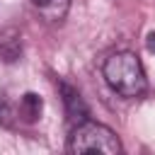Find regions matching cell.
Listing matches in <instances>:
<instances>
[{"mask_svg": "<svg viewBox=\"0 0 155 155\" xmlns=\"http://www.w3.org/2000/svg\"><path fill=\"white\" fill-rule=\"evenodd\" d=\"M19 58H22V34L17 29H2L0 31V61L17 63Z\"/></svg>", "mask_w": 155, "mask_h": 155, "instance_id": "obj_4", "label": "cell"}, {"mask_svg": "<svg viewBox=\"0 0 155 155\" xmlns=\"http://www.w3.org/2000/svg\"><path fill=\"white\" fill-rule=\"evenodd\" d=\"M15 116V111H12V107L5 102V99H0V124H5V126H12V119Z\"/></svg>", "mask_w": 155, "mask_h": 155, "instance_id": "obj_7", "label": "cell"}, {"mask_svg": "<svg viewBox=\"0 0 155 155\" xmlns=\"http://www.w3.org/2000/svg\"><path fill=\"white\" fill-rule=\"evenodd\" d=\"M31 5L46 22H63L70 10V0H31Z\"/></svg>", "mask_w": 155, "mask_h": 155, "instance_id": "obj_5", "label": "cell"}, {"mask_svg": "<svg viewBox=\"0 0 155 155\" xmlns=\"http://www.w3.org/2000/svg\"><path fill=\"white\" fill-rule=\"evenodd\" d=\"M145 46H148V51H150V53H155V31H153V34H148Z\"/></svg>", "mask_w": 155, "mask_h": 155, "instance_id": "obj_8", "label": "cell"}, {"mask_svg": "<svg viewBox=\"0 0 155 155\" xmlns=\"http://www.w3.org/2000/svg\"><path fill=\"white\" fill-rule=\"evenodd\" d=\"M61 94H63V102H65V114H68V121L70 124H80V121H85L87 119V107H85V102H82V97H80V92L73 87V85H68V82H63L61 80Z\"/></svg>", "mask_w": 155, "mask_h": 155, "instance_id": "obj_3", "label": "cell"}, {"mask_svg": "<svg viewBox=\"0 0 155 155\" xmlns=\"http://www.w3.org/2000/svg\"><path fill=\"white\" fill-rule=\"evenodd\" d=\"M70 153H104V155H119L121 153V140L111 128L97 121H80L68 140Z\"/></svg>", "mask_w": 155, "mask_h": 155, "instance_id": "obj_2", "label": "cell"}, {"mask_svg": "<svg viewBox=\"0 0 155 155\" xmlns=\"http://www.w3.org/2000/svg\"><path fill=\"white\" fill-rule=\"evenodd\" d=\"M41 109H44V102L36 92H27L19 102V114L27 119V121H36L41 116Z\"/></svg>", "mask_w": 155, "mask_h": 155, "instance_id": "obj_6", "label": "cell"}, {"mask_svg": "<svg viewBox=\"0 0 155 155\" xmlns=\"http://www.w3.org/2000/svg\"><path fill=\"white\" fill-rule=\"evenodd\" d=\"M102 75H104L107 85L116 94L128 97V99L143 97L145 90H148L143 63L131 51H116V53H111L104 61V65H102Z\"/></svg>", "mask_w": 155, "mask_h": 155, "instance_id": "obj_1", "label": "cell"}]
</instances>
